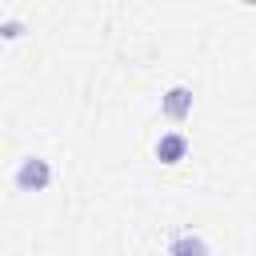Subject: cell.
<instances>
[{"label":"cell","mask_w":256,"mask_h":256,"mask_svg":"<svg viewBox=\"0 0 256 256\" xmlns=\"http://www.w3.org/2000/svg\"><path fill=\"white\" fill-rule=\"evenodd\" d=\"M164 256H212V248H208V240H204L200 232H192V228H180V232L168 240Z\"/></svg>","instance_id":"3957f363"},{"label":"cell","mask_w":256,"mask_h":256,"mask_svg":"<svg viewBox=\"0 0 256 256\" xmlns=\"http://www.w3.org/2000/svg\"><path fill=\"white\" fill-rule=\"evenodd\" d=\"M20 36H24V20H20V16L0 20V40H20Z\"/></svg>","instance_id":"5b68a950"},{"label":"cell","mask_w":256,"mask_h":256,"mask_svg":"<svg viewBox=\"0 0 256 256\" xmlns=\"http://www.w3.org/2000/svg\"><path fill=\"white\" fill-rule=\"evenodd\" d=\"M152 152H156L160 164H180V160L188 156V136L176 132V128H172V132H160V140H156Z\"/></svg>","instance_id":"277c9868"},{"label":"cell","mask_w":256,"mask_h":256,"mask_svg":"<svg viewBox=\"0 0 256 256\" xmlns=\"http://www.w3.org/2000/svg\"><path fill=\"white\" fill-rule=\"evenodd\" d=\"M192 88L188 84H172V88H164V96H160V112H164V120H172V124H184L188 116H192Z\"/></svg>","instance_id":"7a4b0ae2"},{"label":"cell","mask_w":256,"mask_h":256,"mask_svg":"<svg viewBox=\"0 0 256 256\" xmlns=\"http://www.w3.org/2000/svg\"><path fill=\"white\" fill-rule=\"evenodd\" d=\"M12 184L20 188V192H44L48 184H52V160H44V156H24L20 164H16V172H12Z\"/></svg>","instance_id":"6da1fadb"}]
</instances>
